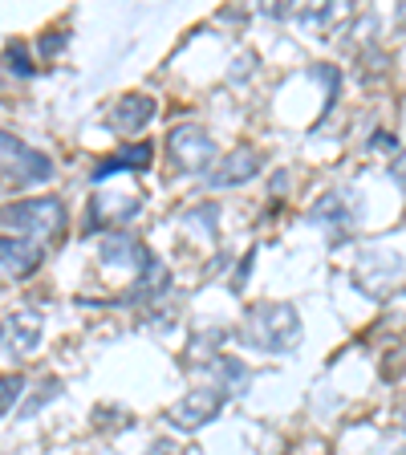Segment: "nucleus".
I'll return each mask as SVG.
<instances>
[{
  "label": "nucleus",
  "instance_id": "1",
  "mask_svg": "<svg viewBox=\"0 0 406 455\" xmlns=\"http://www.w3.org/2000/svg\"><path fill=\"white\" fill-rule=\"evenodd\" d=\"M301 313L289 301H256L244 309V322H240L236 338L244 341L248 350L260 354H289L301 346Z\"/></svg>",
  "mask_w": 406,
  "mask_h": 455
},
{
  "label": "nucleus",
  "instance_id": "2",
  "mask_svg": "<svg viewBox=\"0 0 406 455\" xmlns=\"http://www.w3.org/2000/svg\"><path fill=\"white\" fill-rule=\"evenodd\" d=\"M0 224H4V236L17 240H33V244H45V240L61 236L69 224V208L57 196H41V199H17L0 212Z\"/></svg>",
  "mask_w": 406,
  "mask_h": 455
},
{
  "label": "nucleus",
  "instance_id": "3",
  "mask_svg": "<svg viewBox=\"0 0 406 455\" xmlns=\"http://www.w3.org/2000/svg\"><path fill=\"white\" fill-rule=\"evenodd\" d=\"M354 284L370 301H390L394 293L406 289V260L390 248H366L354 260Z\"/></svg>",
  "mask_w": 406,
  "mask_h": 455
},
{
  "label": "nucleus",
  "instance_id": "4",
  "mask_svg": "<svg viewBox=\"0 0 406 455\" xmlns=\"http://www.w3.org/2000/svg\"><path fill=\"white\" fill-rule=\"evenodd\" d=\"M167 159L175 175H203L216 167V139L195 123H179L167 131Z\"/></svg>",
  "mask_w": 406,
  "mask_h": 455
},
{
  "label": "nucleus",
  "instance_id": "5",
  "mask_svg": "<svg viewBox=\"0 0 406 455\" xmlns=\"http://www.w3.org/2000/svg\"><path fill=\"white\" fill-rule=\"evenodd\" d=\"M0 159H4V180L12 188H33V183H49L53 180V159L37 147H28L25 139H17L12 131L0 134Z\"/></svg>",
  "mask_w": 406,
  "mask_h": 455
},
{
  "label": "nucleus",
  "instance_id": "6",
  "mask_svg": "<svg viewBox=\"0 0 406 455\" xmlns=\"http://www.w3.org/2000/svg\"><path fill=\"white\" fill-rule=\"evenodd\" d=\"M227 398H232V395H227L219 382H211V387H195V390H187V395H183L179 403L167 411V423L175 427V431H183V435H191V431L208 427L211 419L224 411Z\"/></svg>",
  "mask_w": 406,
  "mask_h": 455
},
{
  "label": "nucleus",
  "instance_id": "7",
  "mask_svg": "<svg viewBox=\"0 0 406 455\" xmlns=\"http://www.w3.org/2000/svg\"><path fill=\"white\" fill-rule=\"evenodd\" d=\"M309 224L325 228L330 232V244L354 236V224H358V204H354L350 191H325L317 204L309 208Z\"/></svg>",
  "mask_w": 406,
  "mask_h": 455
},
{
  "label": "nucleus",
  "instance_id": "8",
  "mask_svg": "<svg viewBox=\"0 0 406 455\" xmlns=\"http://www.w3.org/2000/svg\"><path fill=\"white\" fill-rule=\"evenodd\" d=\"M142 212V199L134 196V191H98L94 199H90V216H85V232H106L114 224H126V220H134Z\"/></svg>",
  "mask_w": 406,
  "mask_h": 455
},
{
  "label": "nucleus",
  "instance_id": "9",
  "mask_svg": "<svg viewBox=\"0 0 406 455\" xmlns=\"http://www.w3.org/2000/svg\"><path fill=\"white\" fill-rule=\"evenodd\" d=\"M155 114H159V102H155L151 94H139V90H131V94L114 98V106L106 110V126H110L114 134H139L147 131V126L155 123Z\"/></svg>",
  "mask_w": 406,
  "mask_h": 455
},
{
  "label": "nucleus",
  "instance_id": "10",
  "mask_svg": "<svg viewBox=\"0 0 406 455\" xmlns=\"http://www.w3.org/2000/svg\"><path fill=\"white\" fill-rule=\"evenodd\" d=\"M260 167H265V155L256 151L252 142H240V147H232V151H227L216 167H211L208 188H240V183L256 180V175H260Z\"/></svg>",
  "mask_w": 406,
  "mask_h": 455
},
{
  "label": "nucleus",
  "instance_id": "11",
  "mask_svg": "<svg viewBox=\"0 0 406 455\" xmlns=\"http://www.w3.org/2000/svg\"><path fill=\"white\" fill-rule=\"evenodd\" d=\"M102 260H106V265L139 268V273H147L151 265H159V256H155L151 248L142 244L139 236H131V232H106V240H102Z\"/></svg>",
  "mask_w": 406,
  "mask_h": 455
},
{
  "label": "nucleus",
  "instance_id": "12",
  "mask_svg": "<svg viewBox=\"0 0 406 455\" xmlns=\"http://www.w3.org/2000/svg\"><path fill=\"white\" fill-rule=\"evenodd\" d=\"M45 260V244H33V240H17V236H4L0 240V265H4V276L9 281H25L33 276Z\"/></svg>",
  "mask_w": 406,
  "mask_h": 455
},
{
  "label": "nucleus",
  "instance_id": "13",
  "mask_svg": "<svg viewBox=\"0 0 406 455\" xmlns=\"http://www.w3.org/2000/svg\"><path fill=\"white\" fill-rule=\"evenodd\" d=\"M4 358L9 362H17V358H25L28 350H37L41 346V317L37 313H9L4 317Z\"/></svg>",
  "mask_w": 406,
  "mask_h": 455
},
{
  "label": "nucleus",
  "instance_id": "14",
  "mask_svg": "<svg viewBox=\"0 0 406 455\" xmlns=\"http://www.w3.org/2000/svg\"><path fill=\"white\" fill-rule=\"evenodd\" d=\"M151 155H155L151 142H126L123 151L106 155V159L98 163L90 180L102 183V180H110V175H123V171H147V167H151Z\"/></svg>",
  "mask_w": 406,
  "mask_h": 455
},
{
  "label": "nucleus",
  "instance_id": "15",
  "mask_svg": "<svg viewBox=\"0 0 406 455\" xmlns=\"http://www.w3.org/2000/svg\"><path fill=\"white\" fill-rule=\"evenodd\" d=\"M224 341H227L224 330H199L195 338H191L183 362H187L191 370H211V366H216V358H224V354H219V346H224Z\"/></svg>",
  "mask_w": 406,
  "mask_h": 455
},
{
  "label": "nucleus",
  "instance_id": "16",
  "mask_svg": "<svg viewBox=\"0 0 406 455\" xmlns=\"http://www.w3.org/2000/svg\"><path fill=\"white\" fill-rule=\"evenodd\" d=\"M211 370H216V382L227 390V395H248L252 374H248L244 362H236V358H227V354H224V358H216V366H211Z\"/></svg>",
  "mask_w": 406,
  "mask_h": 455
},
{
  "label": "nucleus",
  "instance_id": "17",
  "mask_svg": "<svg viewBox=\"0 0 406 455\" xmlns=\"http://www.w3.org/2000/svg\"><path fill=\"white\" fill-rule=\"evenodd\" d=\"M4 69H9L12 77H33V61H28V49L20 45V41L4 45Z\"/></svg>",
  "mask_w": 406,
  "mask_h": 455
},
{
  "label": "nucleus",
  "instance_id": "18",
  "mask_svg": "<svg viewBox=\"0 0 406 455\" xmlns=\"http://www.w3.org/2000/svg\"><path fill=\"white\" fill-rule=\"evenodd\" d=\"M61 395V379H45L37 387V398H28L25 407H20V419H28V415H37L41 407H45V403H53V398Z\"/></svg>",
  "mask_w": 406,
  "mask_h": 455
},
{
  "label": "nucleus",
  "instance_id": "19",
  "mask_svg": "<svg viewBox=\"0 0 406 455\" xmlns=\"http://www.w3.org/2000/svg\"><path fill=\"white\" fill-rule=\"evenodd\" d=\"M20 395H25V379H20V374H4V382H0V411L12 415V407L20 403Z\"/></svg>",
  "mask_w": 406,
  "mask_h": 455
},
{
  "label": "nucleus",
  "instance_id": "20",
  "mask_svg": "<svg viewBox=\"0 0 406 455\" xmlns=\"http://www.w3.org/2000/svg\"><path fill=\"white\" fill-rule=\"evenodd\" d=\"M313 77H322V82H325V110H333V98H338L341 74L333 66H313Z\"/></svg>",
  "mask_w": 406,
  "mask_h": 455
},
{
  "label": "nucleus",
  "instance_id": "21",
  "mask_svg": "<svg viewBox=\"0 0 406 455\" xmlns=\"http://www.w3.org/2000/svg\"><path fill=\"white\" fill-rule=\"evenodd\" d=\"M252 260H256V248H248V256L236 265V276H232V289H236V293L248 284V276H252Z\"/></svg>",
  "mask_w": 406,
  "mask_h": 455
},
{
  "label": "nucleus",
  "instance_id": "22",
  "mask_svg": "<svg viewBox=\"0 0 406 455\" xmlns=\"http://www.w3.org/2000/svg\"><path fill=\"white\" fill-rule=\"evenodd\" d=\"M252 66H256L252 53H248V57H236V61H232V82H240V77H252Z\"/></svg>",
  "mask_w": 406,
  "mask_h": 455
},
{
  "label": "nucleus",
  "instance_id": "23",
  "mask_svg": "<svg viewBox=\"0 0 406 455\" xmlns=\"http://www.w3.org/2000/svg\"><path fill=\"white\" fill-rule=\"evenodd\" d=\"M142 455H183V451H179V447H175V443H171V439H155V443L147 447V451H142Z\"/></svg>",
  "mask_w": 406,
  "mask_h": 455
},
{
  "label": "nucleus",
  "instance_id": "24",
  "mask_svg": "<svg viewBox=\"0 0 406 455\" xmlns=\"http://www.w3.org/2000/svg\"><path fill=\"white\" fill-rule=\"evenodd\" d=\"M61 45H66V37H61V33H45V41H41V53L53 57V53H61Z\"/></svg>",
  "mask_w": 406,
  "mask_h": 455
},
{
  "label": "nucleus",
  "instance_id": "25",
  "mask_svg": "<svg viewBox=\"0 0 406 455\" xmlns=\"http://www.w3.org/2000/svg\"><path fill=\"white\" fill-rule=\"evenodd\" d=\"M390 175H394V183L406 191V151H398V159L390 163Z\"/></svg>",
  "mask_w": 406,
  "mask_h": 455
},
{
  "label": "nucleus",
  "instance_id": "26",
  "mask_svg": "<svg viewBox=\"0 0 406 455\" xmlns=\"http://www.w3.org/2000/svg\"><path fill=\"white\" fill-rule=\"evenodd\" d=\"M394 455H406V447H398V451H394Z\"/></svg>",
  "mask_w": 406,
  "mask_h": 455
},
{
  "label": "nucleus",
  "instance_id": "27",
  "mask_svg": "<svg viewBox=\"0 0 406 455\" xmlns=\"http://www.w3.org/2000/svg\"><path fill=\"white\" fill-rule=\"evenodd\" d=\"M402 427H406V411H402Z\"/></svg>",
  "mask_w": 406,
  "mask_h": 455
}]
</instances>
